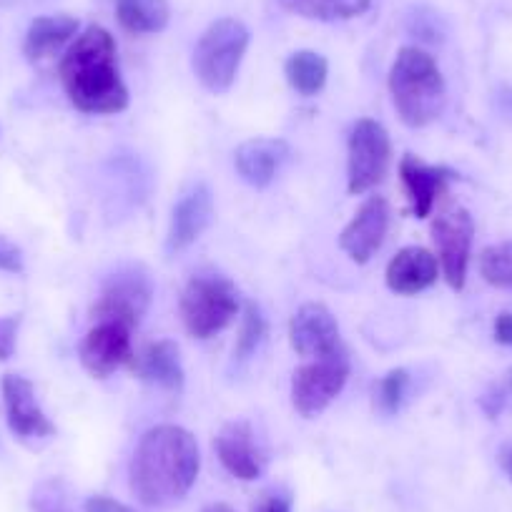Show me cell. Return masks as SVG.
<instances>
[{
    "mask_svg": "<svg viewBox=\"0 0 512 512\" xmlns=\"http://www.w3.org/2000/svg\"><path fill=\"white\" fill-rule=\"evenodd\" d=\"M201 455L196 437L176 425H159L136 445L128 482L141 505L166 507L181 500L199 477Z\"/></svg>",
    "mask_w": 512,
    "mask_h": 512,
    "instance_id": "cell-1",
    "label": "cell"
},
{
    "mask_svg": "<svg viewBox=\"0 0 512 512\" xmlns=\"http://www.w3.org/2000/svg\"><path fill=\"white\" fill-rule=\"evenodd\" d=\"M116 41L101 26H91L73 38L58 63L68 101L83 113L113 116L126 111L128 88L118 71Z\"/></svg>",
    "mask_w": 512,
    "mask_h": 512,
    "instance_id": "cell-2",
    "label": "cell"
},
{
    "mask_svg": "<svg viewBox=\"0 0 512 512\" xmlns=\"http://www.w3.org/2000/svg\"><path fill=\"white\" fill-rule=\"evenodd\" d=\"M390 93L402 123L422 128L435 121L447 101L445 78L427 51L407 46L390 68Z\"/></svg>",
    "mask_w": 512,
    "mask_h": 512,
    "instance_id": "cell-3",
    "label": "cell"
},
{
    "mask_svg": "<svg viewBox=\"0 0 512 512\" xmlns=\"http://www.w3.org/2000/svg\"><path fill=\"white\" fill-rule=\"evenodd\" d=\"M249 48V28L236 18H219L201 33L194 48L196 78L211 93H226L236 81L241 58Z\"/></svg>",
    "mask_w": 512,
    "mask_h": 512,
    "instance_id": "cell-4",
    "label": "cell"
},
{
    "mask_svg": "<svg viewBox=\"0 0 512 512\" xmlns=\"http://www.w3.org/2000/svg\"><path fill=\"white\" fill-rule=\"evenodd\" d=\"M179 312L191 337L209 339L234 322L239 312V294L226 277H194L181 294Z\"/></svg>",
    "mask_w": 512,
    "mask_h": 512,
    "instance_id": "cell-5",
    "label": "cell"
},
{
    "mask_svg": "<svg viewBox=\"0 0 512 512\" xmlns=\"http://www.w3.org/2000/svg\"><path fill=\"white\" fill-rule=\"evenodd\" d=\"M392 141L387 128L374 118H359L347 141V189L352 196L367 194L387 176Z\"/></svg>",
    "mask_w": 512,
    "mask_h": 512,
    "instance_id": "cell-6",
    "label": "cell"
},
{
    "mask_svg": "<svg viewBox=\"0 0 512 512\" xmlns=\"http://www.w3.org/2000/svg\"><path fill=\"white\" fill-rule=\"evenodd\" d=\"M347 352L337 347L334 352L302 364L292 374V405L302 417H317L337 400L349 379Z\"/></svg>",
    "mask_w": 512,
    "mask_h": 512,
    "instance_id": "cell-7",
    "label": "cell"
},
{
    "mask_svg": "<svg viewBox=\"0 0 512 512\" xmlns=\"http://www.w3.org/2000/svg\"><path fill=\"white\" fill-rule=\"evenodd\" d=\"M154 297V282L144 267H123L103 282L101 297L91 314L96 322H118L136 329L146 317Z\"/></svg>",
    "mask_w": 512,
    "mask_h": 512,
    "instance_id": "cell-8",
    "label": "cell"
},
{
    "mask_svg": "<svg viewBox=\"0 0 512 512\" xmlns=\"http://www.w3.org/2000/svg\"><path fill=\"white\" fill-rule=\"evenodd\" d=\"M472 236H475V221L467 209L445 211L432 221V241L437 246L440 269L455 292H462L465 287Z\"/></svg>",
    "mask_w": 512,
    "mask_h": 512,
    "instance_id": "cell-9",
    "label": "cell"
},
{
    "mask_svg": "<svg viewBox=\"0 0 512 512\" xmlns=\"http://www.w3.org/2000/svg\"><path fill=\"white\" fill-rule=\"evenodd\" d=\"M78 357L91 377L106 379L118 367H128L134 359L131 329L118 322H96V327L88 329V334L83 337Z\"/></svg>",
    "mask_w": 512,
    "mask_h": 512,
    "instance_id": "cell-10",
    "label": "cell"
},
{
    "mask_svg": "<svg viewBox=\"0 0 512 512\" xmlns=\"http://www.w3.org/2000/svg\"><path fill=\"white\" fill-rule=\"evenodd\" d=\"M387 229H390V204L384 196H369L339 234V249L354 264H367L374 251L382 246Z\"/></svg>",
    "mask_w": 512,
    "mask_h": 512,
    "instance_id": "cell-11",
    "label": "cell"
},
{
    "mask_svg": "<svg viewBox=\"0 0 512 512\" xmlns=\"http://www.w3.org/2000/svg\"><path fill=\"white\" fill-rule=\"evenodd\" d=\"M3 397H6L8 425L18 440H48V437L56 435V425L48 420L46 412L38 405L31 379L21 377V374H6L3 377Z\"/></svg>",
    "mask_w": 512,
    "mask_h": 512,
    "instance_id": "cell-12",
    "label": "cell"
},
{
    "mask_svg": "<svg viewBox=\"0 0 512 512\" xmlns=\"http://www.w3.org/2000/svg\"><path fill=\"white\" fill-rule=\"evenodd\" d=\"M289 344L299 357H324L339 347V324L324 304L309 302L289 322Z\"/></svg>",
    "mask_w": 512,
    "mask_h": 512,
    "instance_id": "cell-13",
    "label": "cell"
},
{
    "mask_svg": "<svg viewBox=\"0 0 512 512\" xmlns=\"http://www.w3.org/2000/svg\"><path fill=\"white\" fill-rule=\"evenodd\" d=\"M400 176L407 189V196H410L412 214L417 219H427L432 214V209H435L437 199L445 194L447 184L460 179L457 171L447 169V166H430L412 154L402 156Z\"/></svg>",
    "mask_w": 512,
    "mask_h": 512,
    "instance_id": "cell-14",
    "label": "cell"
},
{
    "mask_svg": "<svg viewBox=\"0 0 512 512\" xmlns=\"http://www.w3.org/2000/svg\"><path fill=\"white\" fill-rule=\"evenodd\" d=\"M214 221V196H211L209 186L196 184L194 189L186 191L174 206L169 226V239L166 246L169 251H184L186 246L194 244L201 234Z\"/></svg>",
    "mask_w": 512,
    "mask_h": 512,
    "instance_id": "cell-15",
    "label": "cell"
},
{
    "mask_svg": "<svg viewBox=\"0 0 512 512\" xmlns=\"http://www.w3.org/2000/svg\"><path fill=\"white\" fill-rule=\"evenodd\" d=\"M214 450L229 475L246 482L256 480V477L262 475L264 457L259 452V447H256L249 422L236 420L221 427V432L214 440Z\"/></svg>",
    "mask_w": 512,
    "mask_h": 512,
    "instance_id": "cell-16",
    "label": "cell"
},
{
    "mask_svg": "<svg viewBox=\"0 0 512 512\" xmlns=\"http://www.w3.org/2000/svg\"><path fill=\"white\" fill-rule=\"evenodd\" d=\"M437 277H440V259L425 246H405L397 251L384 274L387 287L402 297L425 292L437 282Z\"/></svg>",
    "mask_w": 512,
    "mask_h": 512,
    "instance_id": "cell-17",
    "label": "cell"
},
{
    "mask_svg": "<svg viewBox=\"0 0 512 512\" xmlns=\"http://www.w3.org/2000/svg\"><path fill=\"white\" fill-rule=\"evenodd\" d=\"M292 151L282 139H251L236 149L234 166L241 179L249 186L264 189L277 179L282 166L287 164Z\"/></svg>",
    "mask_w": 512,
    "mask_h": 512,
    "instance_id": "cell-18",
    "label": "cell"
},
{
    "mask_svg": "<svg viewBox=\"0 0 512 512\" xmlns=\"http://www.w3.org/2000/svg\"><path fill=\"white\" fill-rule=\"evenodd\" d=\"M128 367H131L136 377L149 384H156L161 390H184V367H181L179 344L171 342V339H159V342L146 344L139 354H134Z\"/></svg>",
    "mask_w": 512,
    "mask_h": 512,
    "instance_id": "cell-19",
    "label": "cell"
},
{
    "mask_svg": "<svg viewBox=\"0 0 512 512\" xmlns=\"http://www.w3.org/2000/svg\"><path fill=\"white\" fill-rule=\"evenodd\" d=\"M78 18L73 16H41L28 26L23 53L31 63H41L61 53L78 36Z\"/></svg>",
    "mask_w": 512,
    "mask_h": 512,
    "instance_id": "cell-20",
    "label": "cell"
},
{
    "mask_svg": "<svg viewBox=\"0 0 512 512\" xmlns=\"http://www.w3.org/2000/svg\"><path fill=\"white\" fill-rule=\"evenodd\" d=\"M116 21L134 36H151L169 26V0H113Z\"/></svg>",
    "mask_w": 512,
    "mask_h": 512,
    "instance_id": "cell-21",
    "label": "cell"
},
{
    "mask_svg": "<svg viewBox=\"0 0 512 512\" xmlns=\"http://www.w3.org/2000/svg\"><path fill=\"white\" fill-rule=\"evenodd\" d=\"M284 11L294 16L309 18V21H349L369 11L372 0H279Z\"/></svg>",
    "mask_w": 512,
    "mask_h": 512,
    "instance_id": "cell-22",
    "label": "cell"
},
{
    "mask_svg": "<svg viewBox=\"0 0 512 512\" xmlns=\"http://www.w3.org/2000/svg\"><path fill=\"white\" fill-rule=\"evenodd\" d=\"M287 81L299 96H317L329 76L327 58L314 51H297L284 63Z\"/></svg>",
    "mask_w": 512,
    "mask_h": 512,
    "instance_id": "cell-23",
    "label": "cell"
},
{
    "mask_svg": "<svg viewBox=\"0 0 512 512\" xmlns=\"http://www.w3.org/2000/svg\"><path fill=\"white\" fill-rule=\"evenodd\" d=\"M410 390V372L407 369H390L372 390V407L377 415L392 417L402 410Z\"/></svg>",
    "mask_w": 512,
    "mask_h": 512,
    "instance_id": "cell-24",
    "label": "cell"
},
{
    "mask_svg": "<svg viewBox=\"0 0 512 512\" xmlns=\"http://www.w3.org/2000/svg\"><path fill=\"white\" fill-rule=\"evenodd\" d=\"M477 267H480V277L490 287L512 289V241L482 249Z\"/></svg>",
    "mask_w": 512,
    "mask_h": 512,
    "instance_id": "cell-25",
    "label": "cell"
},
{
    "mask_svg": "<svg viewBox=\"0 0 512 512\" xmlns=\"http://www.w3.org/2000/svg\"><path fill=\"white\" fill-rule=\"evenodd\" d=\"M264 337H267V317H264V312L259 309V304L246 302L244 317H241L239 337H236L234 362H246V359L259 349V344L264 342Z\"/></svg>",
    "mask_w": 512,
    "mask_h": 512,
    "instance_id": "cell-26",
    "label": "cell"
},
{
    "mask_svg": "<svg viewBox=\"0 0 512 512\" xmlns=\"http://www.w3.org/2000/svg\"><path fill=\"white\" fill-rule=\"evenodd\" d=\"M31 510L33 512H73L71 492L68 485L58 477L38 482L36 490L31 495Z\"/></svg>",
    "mask_w": 512,
    "mask_h": 512,
    "instance_id": "cell-27",
    "label": "cell"
},
{
    "mask_svg": "<svg viewBox=\"0 0 512 512\" xmlns=\"http://www.w3.org/2000/svg\"><path fill=\"white\" fill-rule=\"evenodd\" d=\"M18 329H21V314H13V317H0V359L13 357L18 342Z\"/></svg>",
    "mask_w": 512,
    "mask_h": 512,
    "instance_id": "cell-28",
    "label": "cell"
},
{
    "mask_svg": "<svg viewBox=\"0 0 512 512\" xmlns=\"http://www.w3.org/2000/svg\"><path fill=\"white\" fill-rule=\"evenodd\" d=\"M0 272L21 274L23 272V251L13 244L8 236L0 234Z\"/></svg>",
    "mask_w": 512,
    "mask_h": 512,
    "instance_id": "cell-29",
    "label": "cell"
},
{
    "mask_svg": "<svg viewBox=\"0 0 512 512\" xmlns=\"http://www.w3.org/2000/svg\"><path fill=\"white\" fill-rule=\"evenodd\" d=\"M251 512H292V502L282 492H264L259 500L251 505Z\"/></svg>",
    "mask_w": 512,
    "mask_h": 512,
    "instance_id": "cell-30",
    "label": "cell"
},
{
    "mask_svg": "<svg viewBox=\"0 0 512 512\" xmlns=\"http://www.w3.org/2000/svg\"><path fill=\"white\" fill-rule=\"evenodd\" d=\"M480 405H482V410L487 412V417H492V420H495V417L500 415L507 405L505 390H502V387H495V390H490L485 397H482Z\"/></svg>",
    "mask_w": 512,
    "mask_h": 512,
    "instance_id": "cell-31",
    "label": "cell"
},
{
    "mask_svg": "<svg viewBox=\"0 0 512 512\" xmlns=\"http://www.w3.org/2000/svg\"><path fill=\"white\" fill-rule=\"evenodd\" d=\"M495 339L505 347H512V312L497 314L495 319Z\"/></svg>",
    "mask_w": 512,
    "mask_h": 512,
    "instance_id": "cell-32",
    "label": "cell"
},
{
    "mask_svg": "<svg viewBox=\"0 0 512 512\" xmlns=\"http://www.w3.org/2000/svg\"><path fill=\"white\" fill-rule=\"evenodd\" d=\"M118 502L111 500L106 495H96V497H88L86 505H83V512H116Z\"/></svg>",
    "mask_w": 512,
    "mask_h": 512,
    "instance_id": "cell-33",
    "label": "cell"
},
{
    "mask_svg": "<svg viewBox=\"0 0 512 512\" xmlns=\"http://www.w3.org/2000/svg\"><path fill=\"white\" fill-rule=\"evenodd\" d=\"M33 3H46V0H0L3 8H16V6H33Z\"/></svg>",
    "mask_w": 512,
    "mask_h": 512,
    "instance_id": "cell-34",
    "label": "cell"
},
{
    "mask_svg": "<svg viewBox=\"0 0 512 512\" xmlns=\"http://www.w3.org/2000/svg\"><path fill=\"white\" fill-rule=\"evenodd\" d=\"M500 462H502V467H505V472H507V475H510V480H512V450L502 452Z\"/></svg>",
    "mask_w": 512,
    "mask_h": 512,
    "instance_id": "cell-35",
    "label": "cell"
},
{
    "mask_svg": "<svg viewBox=\"0 0 512 512\" xmlns=\"http://www.w3.org/2000/svg\"><path fill=\"white\" fill-rule=\"evenodd\" d=\"M502 390H505L507 402H512V367L507 369V374H505V384H502Z\"/></svg>",
    "mask_w": 512,
    "mask_h": 512,
    "instance_id": "cell-36",
    "label": "cell"
},
{
    "mask_svg": "<svg viewBox=\"0 0 512 512\" xmlns=\"http://www.w3.org/2000/svg\"><path fill=\"white\" fill-rule=\"evenodd\" d=\"M201 512H234V510H231L229 505H224V502H216V505L204 507V510H201Z\"/></svg>",
    "mask_w": 512,
    "mask_h": 512,
    "instance_id": "cell-37",
    "label": "cell"
},
{
    "mask_svg": "<svg viewBox=\"0 0 512 512\" xmlns=\"http://www.w3.org/2000/svg\"><path fill=\"white\" fill-rule=\"evenodd\" d=\"M116 512H139V510H134V507H126V505H118Z\"/></svg>",
    "mask_w": 512,
    "mask_h": 512,
    "instance_id": "cell-38",
    "label": "cell"
}]
</instances>
